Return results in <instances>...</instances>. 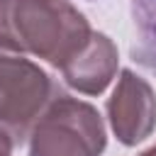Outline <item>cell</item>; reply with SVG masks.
Wrapping results in <instances>:
<instances>
[{
  "label": "cell",
  "instance_id": "obj_1",
  "mask_svg": "<svg viewBox=\"0 0 156 156\" xmlns=\"http://www.w3.org/2000/svg\"><path fill=\"white\" fill-rule=\"evenodd\" d=\"M85 15L68 0H0V46L63 68L90 39Z\"/></svg>",
  "mask_w": 156,
  "mask_h": 156
},
{
  "label": "cell",
  "instance_id": "obj_2",
  "mask_svg": "<svg viewBox=\"0 0 156 156\" xmlns=\"http://www.w3.org/2000/svg\"><path fill=\"white\" fill-rule=\"evenodd\" d=\"M107 134L100 112L58 93L29 132V156H100Z\"/></svg>",
  "mask_w": 156,
  "mask_h": 156
},
{
  "label": "cell",
  "instance_id": "obj_3",
  "mask_svg": "<svg viewBox=\"0 0 156 156\" xmlns=\"http://www.w3.org/2000/svg\"><path fill=\"white\" fill-rule=\"evenodd\" d=\"M58 93L44 68L0 46V127L15 144L29 136L34 122Z\"/></svg>",
  "mask_w": 156,
  "mask_h": 156
},
{
  "label": "cell",
  "instance_id": "obj_4",
  "mask_svg": "<svg viewBox=\"0 0 156 156\" xmlns=\"http://www.w3.org/2000/svg\"><path fill=\"white\" fill-rule=\"evenodd\" d=\"M107 119L119 144L136 146L156 129V93L129 68H122L107 100Z\"/></svg>",
  "mask_w": 156,
  "mask_h": 156
},
{
  "label": "cell",
  "instance_id": "obj_5",
  "mask_svg": "<svg viewBox=\"0 0 156 156\" xmlns=\"http://www.w3.org/2000/svg\"><path fill=\"white\" fill-rule=\"evenodd\" d=\"M117 66H119V54L115 41L102 32H93L85 46L61 68V73L63 80L78 93L100 95L115 78Z\"/></svg>",
  "mask_w": 156,
  "mask_h": 156
},
{
  "label": "cell",
  "instance_id": "obj_6",
  "mask_svg": "<svg viewBox=\"0 0 156 156\" xmlns=\"http://www.w3.org/2000/svg\"><path fill=\"white\" fill-rule=\"evenodd\" d=\"M134 41L129 46V56L156 73V0H129Z\"/></svg>",
  "mask_w": 156,
  "mask_h": 156
},
{
  "label": "cell",
  "instance_id": "obj_7",
  "mask_svg": "<svg viewBox=\"0 0 156 156\" xmlns=\"http://www.w3.org/2000/svg\"><path fill=\"white\" fill-rule=\"evenodd\" d=\"M12 146H15L12 136L0 127V156H10V154H12Z\"/></svg>",
  "mask_w": 156,
  "mask_h": 156
},
{
  "label": "cell",
  "instance_id": "obj_8",
  "mask_svg": "<svg viewBox=\"0 0 156 156\" xmlns=\"http://www.w3.org/2000/svg\"><path fill=\"white\" fill-rule=\"evenodd\" d=\"M139 156H156V144H154L151 149H146V151H141Z\"/></svg>",
  "mask_w": 156,
  "mask_h": 156
}]
</instances>
